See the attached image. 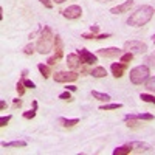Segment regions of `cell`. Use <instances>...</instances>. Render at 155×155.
Here are the masks:
<instances>
[{
    "mask_svg": "<svg viewBox=\"0 0 155 155\" xmlns=\"http://www.w3.org/2000/svg\"><path fill=\"white\" fill-rule=\"evenodd\" d=\"M53 48H54V34H53L50 27H45V28H42L41 36L37 39L36 50H37V53H41V54H47Z\"/></svg>",
    "mask_w": 155,
    "mask_h": 155,
    "instance_id": "7a4b0ae2",
    "label": "cell"
},
{
    "mask_svg": "<svg viewBox=\"0 0 155 155\" xmlns=\"http://www.w3.org/2000/svg\"><path fill=\"white\" fill-rule=\"evenodd\" d=\"M149 74H150V70H149L147 65H138V67H135V68L130 70L129 78H130V82L132 84L141 85V84H144L149 79Z\"/></svg>",
    "mask_w": 155,
    "mask_h": 155,
    "instance_id": "3957f363",
    "label": "cell"
},
{
    "mask_svg": "<svg viewBox=\"0 0 155 155\" xmlns=\"http://www.w3.org/2000/svg\"><path fill=\"white\" fill-rule=\"evenodd\" d=\"M132 146V149H140V150H150V146L146 144V143H140V141H134V143H129Z\"/></svg>",
    "mask_w": 155,
    "mask_h": 155,
    "instance_id": "44dd1931",
    "label": "cell"
},
{
    "mask_svg": "<svg viewBox=\"0 0 155 155\" xmlns=\"http://www.w3.org/2000/svg\"><path fill=\"white\" fill-rule=\"evenodd\" d=\"M64 54V44H62V39L59 36H54V56L58 59H61Z\"/></svg>",
    "mask_w": 155,
    "mask_h": 155,
    "instance_id": "4fadbf2b",
    "label": "cell"
},
{
    "mask_svg": "<svg viewBox=\"0 0 155 155\" xmlns=\"http://www.w3.org/2000/svg\"><path fill=\"white\" fill-rule=\"evenodd\" d=\"M25 146H27V141H22V140L9 141V143L3 141V143H2V147H25Z\"/></svg>",
    "mask_w": 155,
    "mask_h": 155,
    "instance_id": "e0dca14e",
    "label": "cell"
},
{
    "mask_svg": "<svg viewBox=\"0 0 155 155\" xmlns=\"http://www.w3.org/2000/svg\"><path fill=\"white\" fill-rule=\"evenodd\" d=\"M82 39H87V41H102V39H109L112 37V34L106 33V34H93V33H82L81 34Z\"/></svg>",
    "mask_w": 155,
    "mask_h": 155,
    "instance_id": "7c38bea8",
    "label": "cell"
},
{
    "mask_svg": "<svg viewBox=\"0 0 155 155\" xmlns=\"http://www.w3.org/2000/svg\"><path fill=\"white\" fill-rule=\"evenodd\" d=\"M37 70L41 71V74L45 78H50V74H53L51 73V70H50V65H45V64H37Z\"/></svg>",
    "mask_w": 155,
    "mask_h": 155,
    "instance_id": "d6986e66",
    "label": "cell"
},
{
    "mask_svg": "<svg viewBox=\"0 0 155 155\" xmlns=\"http://www.w3.org/2000/svg\"><path fill=\"white\" fill-rule=\"evenodd\" d=\"M124 50L132 54H143L147 51V44L141 42V41H127L124 44Z\"/></svg>",
    "mask_w": 155,
    "mask_h": 155,
    "instance_id": "277c9868",
    "label": "cell"
},
{
    "mask_svg": "<svg viewBox=\"0 0 155 155\" xmlns=\"http://www.w3.org/2000/svg\"><path fill=\"white\" fill-rule=\"evenodd\" d=\"M132 59H134V54H132V53H129V51H127V53L121 54V59H120V61H121L123 64H129V62H130Z\"/></svg>",
    "mask_w": 155,
    "mask_h": 155,
    "instance_id": "484cf974",
    "label": "cell"
},
{
    "mask_svg": "<svg viewBox=\"0 0 155 155\" xmlns=\"http://www.w3.org/2000/svg\"><path fill=\"white\" fill-rule=\"evenodd\" d=\"M98 54L102 58H116L123 54V50L118 47H109V48H101L98 50Z\"/></svg>",
    "mask_w": 155,
    "mask_h": 155,
    "instance_id": "ba28073f",
    "label": "cell"
},
{
    "mask_svg": "<svg viewBox=\"0 0 155 155\" xmlns=\"http://www.w3.org/2000/svg\"><path fill=\"white\" fill-rule=\"evenodd\" d=\"M92 96L95 98V99H99V101H109L110 99V96L109 95H106V93H101V92H96V90H93L92 92Z\"/></svg>",
    "mask_w": 155,
    "mask_h": 155,
    "instance_id": "7402d4cb",
    "label": "cell"
},
{
    "mask_svg": "<svg viewBox=\"0 0 155 155\" xmlns=\"http://www.w3.org/2000/svg\"><path fill=\"white\" fill-rule=\"evenodd\" d=\"M62 16L68 20H76L82 16V8L79 5H70L68 8H65L62 11Z\"/></svg>",
    "mask_w": 155,
    "mask_h": 155,
    "instance_id": "8992f818",
    "label": "cell"
},
{
    "mask_svg": "<svg viewBox=\"0 0 155 155\" xmlns=\"http://www.w3.org/2000/svg\"><path fill=\"white\" fill-rule=\"evenodd\" d=\"M23 53L27 54V56H31V54L34 53V45H33V44L25 45V48H23Z\"/></svg>",
    "mask_w": 155,
    "mask_h": 155,
    "instance_id": "83f0119b",
    "label": "cell"
},
{
    "mask_svg": "<svg viewBox=\"0 0 155 155\" xmlns=\"http://www.w3.org/2000/svg\"><path fill=\"white\" fill-rule=\"evenodd\" d=\"M134 149L130 144H124V146H120V147H116L113 149V155H127V153H130Z\"/></svg>",
    "mask_w": 155,
    "mask_h": 155,
    "instance_id": "9a60e30c",
    "label": "cell"
},
{
    "mask_svg": "<svg viewBox=\"0 0 155 155\" xmlns=\"http://www.w3.org/2000/svg\"><path fill=\"white\" fill-rule=\"evenodd\" d=\"M53 2H56V3H64L65 0H53Z\"/></svg>",
    "mask_w": 155,
    "mask_h": 155,
    "instance_id": "60d3db41",
    "label": "cell"
},
{
    "mask_svg": "<svg viewBox=\"0 0 155 155\" xmlns=\"http://www.w3.org/2000/svg\"><path fill=\"white\" fill-rule=\"evenodd\" d=\"M27 74H28V70H22V78H25Z\"/></svg>",
    "mask_w": 155,
    "mask_h": 155,
    "instance_id": "f35d334b",
    "label": "cell"
},
{
    "mask_svg": "<svg viewBox=\"0 0 155 155\" xmlns=\"http://www.w3.org/2000/svg\"><path fill=\"white\" fill-rule=\"evenodd\" d=\"M132 6H134V0H126L124 3H121L118 6H113L110 9V12H112V14H123V12H127Z\"/></svg>",
    "mask_w": 155,
    "mask_h": 155,
    "instance_id": "9c48e42d",
    "label": "cell"
},
{
    "mask_svg": "<svg viewBox=\"0 0 155 155\" xmlns=\"http://www.w3.org/2000/svg\"><path fill=\"white\" fill-rule=\"evenodd\" d=\"M36 112H37V101H33V109L28 110V112H23V118L25 120H33L36 116Z\"/></svg>",
    "mask_w": 155,
    "mask_h": 155,
    "instance_id": "ffe728a7",
    "label": "cell"
},
{
    "mask_svg": "<svg viewBox=\"0 0 155 155\" xmlns=\"http://www.w3.org/2000/svg\"><path fill=\"white\" fill-rule=\"evenodd\" d=\"M127 67V64H123V62H113L110 65V70H112V74L118 79V78H121L124 74V70Z\"/></svg>",
    "mask_w": 155,
    "mask_h": 155,
    "instance_id": "30bf717a",
    "label": "cell"
},
{
    "mask_svg": "<svg viewBox=\"0 0 155 155\" xmlns=\"http://www.w3.org/2000/svg\"><path fill=\"white\" fill-rule=\"evenodd\" d=\"M25 84H23V81H19L17 84H16V90H17V93H19V96H23L25 95Z\"/></svg>",
    "mask_w": 155,
    "mask_h": 155,
    "instance_id": "d4e9b609",
    "label": "cell"
},
{
    "mask_svg": "<svg viewBox=\"0 0 155 155\" xmlns=\"http://www.w3.org/2000/svg\"><path fill=\"white\" fill-rule=\"evenodd\" d=\"M0 107H2V110H5L6 109V102L5 101H0Z\"/></svg>",
    "mask_w": 155,
    "mask_h": 155,
    "instance_id": "74e56055",
    "label": "cell"
},
{
    "mask_svg": "<svg viewBox=\"0 0 155 155\" xmlns=\"http://www.w3.org/2000/svg\"><path fill=\"white\" fill-rule=\"evenodd\" d=\"M58 123L62 126V127H74L78 123H79V120H78V118H73V120H67V118H59L58 120Z\"/></svg>",
    "mask_w": 155,
    "mask_h": 155,
    "instance_id": "2e32d148",
    "label": "cell"
},
{
    "mask_svg": "<svg viewBox=\"0 0 155 155\" xmlns=\"http://www.w3.org/2000/svg\"><path fill=\"white\" fill-rule=\"evenodd\" d=\"M23 84H25L27 88H36V84L33 81H30V79H25V78H23Z\"/></svg>",
    "mask_w": 155,
    "mask_h": 155,
    "instance_id": "4dcf8cb0",
    "label": "cell"
},
{
    "mask_svg": "<svg viewBox=\"0 0 155 155\" xmlns=\"http://www.w3.org/2000/svg\"><path fill=\"white\" fill-rule=\"evenodd\" d=\"M140 99H143L144 102H149V104H155V96L147 95V93H141L140 95Z\"/></svg>",
    "mask_w": 155,
    "mask_h": 155,
    "instance_id": "cb8c5ba5",
    "label": "cell"
},
{
    "mask_svg": "<svg viewBox=\"0 0 155 155\" xmlns=\"http://www.w3.org/2000/svg\"><path fill=\"white\" fill-rule=\"evenodd\" d=\"M123 107V104H104V106H99V110H118V109H121Z\"/></svg>",
    "mask_w": 155,
    "mask_h": 155,
    "instance_id": "603a6c76",
    "label": "cell"
},
{
    "mask_svg": "<svg viewBox=\"0 0 155 155\" xmlns=\"http://www.w3.org/2000/svg\"><path fill=\"white\" fill-rule=\"evenodd\" d=\"M76 53H78V56L81 58V62H82V64H85V65H92V64L98 62L96 54L90 53V51H88V50H85V48H79V50L76 51Z\"/></svg>",
    "mask_w": 155,
    "mask_h": 155,
    "instance_id": "52a82bcc",
    "label": "cell"
},
{
    "mask_svg": "<svg viewBox=\"0 0 155 155\" xmlns=\"http://www.w3.org/2000/svg\"><path fill=\"white\" fill-rule=\"evenodd\" d=\"M39 2H41L45 8H48V9L53 8V2H51V0H39Z\"/></svg>",
    "mask_w": 155,
    "mask_h": 155,
    "instance_id": "1f68e13d",
    "label": "cell"
},
{
    "mask_svg": "<svg viewBox=\"0 0 155 155\" xmlns=\"http://www.w3.org/2000/svg\"><path fill=\"white\" fill-rule=\"evenodd\" d=\"M82 62H81V58L78 56V53H71V54L67 56V65H68V68H71V70L79 68Z\"/></svg>",
    "mask_w": 155,
    "mask_h": 155,
    "instance_id": "8fae6325",
    "label": "cell"
},
{
    "mask_svg": "<svg viewBox=\"0 0 155 155\" xmlns=\"http://www.w3.org/2000/svg\"><path fill=\"white\" fill-rule=\"evenodd\" d=\"M90 74H92L93 78H106L107 76V70L104 67H95L92 71H90Z\"/></svg>",
    "mask_w": 155,
    "mask_h": 155,
    "instance_id": "ac0fdd59",
    "label": "cell"
},
{
    "mask_svg": "<svg viewBox=\"0 0 155 155\" xmlns=\"http://www.w3.org/2000/svg\"><path fill=\"white\" fill-rule=\"evenodd\" d=\"M79 74L76 71H58L53 74V79L54 82H59V84H68V82H74Z\"/></svg>",
    "mask_w": 155,
    "mask_h": 155,
    "instance_id": "5b68a950",
    "label": "cell"
},
{
    "mask_svg": "<svg viewBox=\"0 0 155 155\" xmlns=\"http://www.w3.org/2000/svg\"><path fill=\"white\" fill-rule=\"evenodd\" d=\"M96 2H101V3H106V2H112V0H96Z\"/></svg>",
    "mask_w": 155,
    "mask_h": 155,
    "instance_id": "ab89813d",
    "label": "cell"
},
{
    "mask_svg": "<svg viewBox=\"0 0 155 155\" xmlns=\"http://www.w3.org/2000/svg\"><path fill=\"white\" fill-rule=\"evenodd\" d=\"M59 99H64V101H71V93L70 90H67V92H64L59 95Z\"/></svg>",
    "mask_w": 155,
    "mask_h": 155,
    "instance_id": "f546056e",
    "label": "cell"
},
{
    "mask_svg": "<svg viewBox=\"0 0 155 155\" xmlns=\"http://www.w3.org/2000/svg\"><path fill=\"white\" fill-rule=\"evenodd\" d=\"M58 61H59V59H58L56 56H51V58H48V61H47V62H48V65H54V64H56Z\"/></svg>",
    "mask_w": 155,
    "mask_h": 155,
    "instance_id": "e575fe53",
    "label": "cell"
},
{
    "mask_svg": "<svg viewBox=\"0 0 155 155\" xmlns=\"http://www.w3.org/2000/svg\"><path fill=\"white\" fill-rule=\"evenodd\" d=\"M11 118L12 116L11 115H6V116H2V118H0V127H5L9 121H11Z\"/></svg>",
    "mask_w": 155,
    "mask_h": 155,
    "instance_id": "f1b7e54d",
    "label": "cell"
},
{
    "mask_svg": "<svg viewBox=\"0 0 155 155\" xmlns=\"http://www.w3.org/2000/svg\"><path fill=\"white\" fill-rule=\"evenodd\" d=\"M98 31H99V27H98V25H95V27L90 28V33H93V34H96Z\"/></svg>",
    "mask_w": 155,
    "mask_h": 155,
    "instance_id": "d590c367",
    "label": "cell"
},
{
    "mask_svg": "<svg viewBox=\"0 0 155 155\" xmlns=\"http://www.w3.org/2000/svg\"><path fill=\"white\" fill-rule=\"evenodd\" d=\"M146 88L149 90V92H155V76L146 81Z\"/></svg>",
    "mask_w": 155,
    "mask_h": 155,
    "instance_id": "4316f807",
    "label": "cell"
},
{
    "mask_svg": "<svg viewBox=\"0 0 155 155\" xmlns=\"http://www.w3.org/2000/svg\"><path fill=\"white\" fill-rule=\"evenodd\" d=\"M147 62H149V65L155 67V51H153L152 54H149V56H147Z\"/></svg>",
    "mask_w": 155,
    "mask_h": 155,
    "instance_id": "d6a6232c",
    "label": "cell"
},
{
    "mask_svg": "<svg viewBox=\"0 0 155 155\" xmlns=\"http://www.w3.org/2000/svg\"><path fill=\"white\" fill-rule=\"evenodd\" d=\"M153 12L155 9L149 5H143V6H140L135 9V12H132L130 17L127 19V25H130V27H143V25H146L152 16H153Z\"/></svg>",
    "mask_w": 155,
    "mask_h": 155,
    "instance_id": "6da1fadb",
    "label": "cell"
},
{
    "mask_svg": "<svg viewBox=\"0 0 155 155\" xmlns=\"http://www.w3.org/2000/svg\"><path fill=\"white\" fill-rule=\"evenodd\" d=\"M67 90H70V92H76L78 88H76L74 85H67Z\"/></svg>",
    "mask_w": 155,
    "mask_h": 155,
    "instance_id": "8d00e7d4",
    "label": "cell"
},
{
    "mask_svg": "<svg viewBox=\"0 0 155 155\" xmlns=\"http://www.w3.org/2000/svg\"><path fill=\"white\" fill-rule=\"evenodd\" d=\"M19 107H22V99H12V109H19Z\"/></svg>",
    "mask_w": 155,
    "mask_h": 155,
    "instance_id": "836d02e7",
    "label": "cell"
},
{
    "mask_svg": "<svg viewBox=\"0 0 155 155\" xmlns=\"http://www.w3.org/2000/svg\"><path fill=\"white\" fill-rule=\"evenodd\" d=\"M130 118H137V120H144V121H152L153 120V115L150 113H130V115H126L124 120H130Z\"/></svg>",
    "mask_w": 155,
    "mask_h": 155,
    "instance_id": "5bb4252c",
    "label": "cell"
}]
</instances>
